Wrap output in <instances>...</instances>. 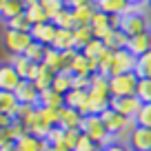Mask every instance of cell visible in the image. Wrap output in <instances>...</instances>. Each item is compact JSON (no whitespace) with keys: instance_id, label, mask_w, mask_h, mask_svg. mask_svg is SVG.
<instances>
[{"instance_id":"obj_20","label":"cell","mask_w":151,"mask_h":151,"mask_svg":"<svg viewBox=\"0 0 151 151\" xmlns=\"http://www.w3.org/2000/svg\"><path fill=\"white\" fill-rule=\"evenodd\" d=\"M38 107H49V109H60L65 107V96L58 93V91H53L51 87L45 91H40V104Z\"/></svg>"},{"instance_id":"obj_11","label":"cell","mask_w":151,"mask_h":151,"mask_svg":"<svg viewBox=\"0 0 151 151\" xmlns=\"http://www.w3.org/2000/svg\"><path fill=\"white\" fill-rule=\"evenodd\" d=\"M56 31H58V27L49 20V22H42V24H33L29 33H31L33 42H40V45H45V47H51L53 38H56Z\"/></svg>"},{"instance_id":"obj_50","label":"cell","mask_w":151,"mask_h":151,"mask_svg":"<svg viewBox=\"0 0 151 151\" xmlns=\"http://www.w3.org/2000/svg\"><path fill=\"white\" fill-rule=\"evenodd\" d=\"M109 22H111L113 29H120V22H122V16H109Z\"/></svg>"},{"instance_id":"obj_49","label":"cell","mask_w":151,"mask_h":151,"mask_svg":"<svg viewBox=\"0 0 151 151\" xmlns=\"http://www.w3.org/2000/svg\"><path fill=\"white\" fill-rule=\"evenodd\" d=\"M11 136H9V129H0V149L2 147H7V145H11Z\"/></svg>"},{"instance_id":"obj_22","label":"cell","mask_w":151,"mask_h":151,"mask_svg":"<svg viewBox=\"0 0 151 151\" xmlns=\"http://www.w3.org/2000/svg\"><path fill=\"white\" fill-rule=\"evenodd\" d=\"M51 47L58 49V51H69V49H73V29H58Z\"/></svg>"},{"instance_id":"obj_5","label":"cell","mask_w":151,"mask_h":151,"mask_svg":"<svg viewBox=\"0 0 151 151\" xmlns=\"http://www.w3.org/2000/svg\"><path fill=\"white\" fill-rule=\"evenodd\" d=\"M109 107H111L113 111H118L120 116H124L127 120H133V122H136L138 113H140V109H142V102L136 96H124V98H111Z\"/></svg>"},{"instance_id":"obj_32","label":"cell","mask_w":151,"mask_h":151,"mask_svg":"<svg viewBox=\"0 0 151 151\" xmlns=\"http://www.w3.org/2000/svg\"><path fill=\"white\" fill-rule=\"evenodd\" d=\"M136 98L140 100L142 104L151 102V78H140L136 87Z\"/></svg>"},{"instance_id":"obj_6","label":"cell","mask_w":151,"mask_h":151,"mask_svg":"<svg viewBox=\"0 0 151 151\" xmlns=\"http://www.w3.org/2000/svg\"><path fill=\"white\" fill-rule=\"evenodd\" d=\"M136 62H138V58L133 56L129 49H118V51H113L111 76H120V73H131V71H136ZM111 76H109V78H111Z\"/></svg>"},{"instance_id":"obj_26","label":"cell","mask_w":151,"mask_h":151,"mask_svg":"<svg viewBox=\"0 0 151 151\" xmlns=\"http://www.w3.org/2000/svg\"><path fill=\"white\" fill-rule=\"evenodd\" d=\"M20 102L16 98L14 91H0V113H9V116H16Z\"/></svg>"},{"instance_id":"obj_15","label":"cell","mask_w":151,"mask_h":151,"mask_svg":"<svg viewBox=\"0 0 151 151\" xmlns=\"http://www.w3.org/2000/svg\"><path fill=\"white\" fill-rule=\"evenodd\" d=\"M127 49H129V51H131L136 58H140L142 53L151 51V31H145V33H140V36L129 38Z\"/></svg>"},{"instance_id":"obj_48","label":"cell","mask_w":151,"mask_h":151,"mask_svg":"<svg viewBox=\"0 0 151 151\" xmlns=\"http://www.w3.org/2000/svg\"><path fill=\"white\" fill-rule=\"evenodd\" d=\"M65 5L69 9H78V7H87V5H93V0H65Z\"/></svg>"},{"instance_id":"obj_29","label":"cell","mask_w":151,"mask_h":151,"mask_svg":"<svg viewBox=\"0 0 151 151\" xmlns=\"http://www.w3.org/2000/svg\"><path fill=\"white\" fill-rule=\"evenodd\" d=\"M45 67H49V69L53 71V73H58V71H62V53L58 51V49L53 47H47V51H45V60H42Z\"/></svg>"},{"instance_id":"obj_2","label":"cell","mask_w":151,"mask_h":151,"mask_svg":"<svg viewBox=\"0 0 151 151\" xmlns=\"http://www.w3.org/2000/svg\"><path fill=\"white\" fill-rule=\"evenodd\" d=\"M33 42L29 31H16V29H5L2 31V47L9 51V56H24L27 47Z\"/></svg>"},{"instance_id":"obj_37","label":"cell","mask_w":151,"mask_h":151,"mask_svg":"<svg viewBox=\"0 0 151 151\" xmlns=\"http://www.w3.org/2000/svg\"><path fill=\"white\" fill-rule=\"evenodd\" d=\"M104 49H107V47H104V42H102V40L93 38V40H91V42L87 45L85 49H82V53H85L87 58H91V60H98V58H100V53H102Z\"/></svg>"},{"instance_id":"obj_18","label":"cell","mask_w":151,"mask_h":151,"mask_svg":"<svg viewBox=\"0 0 151 151\" xmlns=\"http://www.w3.org/2000/svg\"><path fill=\"white\" fill-rule=\"evenodd\" d=\"M14 147H16V151H45L47 140H40L33 133H24L22 138H18L14 142Z\"/></svg>"},{"instance_id":"obj_19","label":"cell","mask_w":151,"mask_h":151,"mask_svg":"<svg viewBox=\"0 0 151 151\" xmlns=\"http://www.w3.org/2000/svg\"><path fill=\"white\" fill-rule=\"evenodd\" d=\"M93 14H96V5H87V7L71 9V16H73V29L76 27H89Z\"/></svg>"},{"instance_id":"obj_1","label":"cell","mask_w":151,"mask_h":151,"mask_svg":"<svg viewBox=\"0 0 151 151\" xmlns=\"http://www.w3.org/2000/svg\"><path fill=\"white\" fill-rule=\"evenodd\" d=\"M80 133L89 136L98 147H107L109 142H113V138L107 133V129H104V124H102V120H100V116H93V113H89V116H82Z\"/></svg>"},{"instance_id":"obj_31","label":"cell","mask_w":151,"mask_h":151,"mask_svg":"<svg viewBox=\"0 0 151 151\" xmlns=\"http://www.w3.org/2000/svg\"><path fill=\"white\" fill-rule=\"evenodd\" d=\"M136 76L138 78H151V51L142 53L136 62Z\"/></svg>"},{"instance_id":"obj_17","label":"cell","mask_w":151,"mask_h":151,"mask_svg":"<svg viewBox=\"0 0 151 151\" xmlns=\"http://www.w3.org/2000/svg\"><path fill=\"white\" fill-rule=\"evenodd\" d=\"M24 129H27V133H33L36 138L45 140V138H47V133L51 131V124L45 122V120L38 116V107H36V113H33L31 118H29V122L24 124Z\"/></svg>"},{"instance_id":"obj_10","label":"cell","mask_w":151,"mask_h":151,"mask_svg":"<svg viewBox=\"0 0 151 151\" xmlns=\"http://www.w3.org/2000/svg\"><path fill=\"white\" fill-rule=\"evenodd\" d=\"M129 149L131 151H151V129L147 127H133L131 136H129Z\"/></svg>"},{"instance_id":"obj_35","label":"cell","mask_w":151,"mask_h":151,"mask_svg":"<svg viewBox=\"0 0 151 151\" xmlns=\"http://www.w3.org/2000/svg\"><path fill=\"white\" fill-rule=\"evenodd\" d=\"M5 24H7V29H16V31H31V27H33V24L29 22L27 14H20V16H16V18L7 20Z\"/></svg>"},{"instance_id":"obj_4","label":"cell","mask_w":151,"mask_h":151,"mask_svg":"<svg viewBox=\"0 0 151 151\" xmlns=\"http://www.w3.org/2000/svg\"><path fill=\"white\" fill-rule=\"evenodd\" d=\"M120 31L127 38H133V36H140V33H145V31H151L147 14H124L122 22H120Z\"/></svg>"},{"instance_id":"obj_34","label":"cell","mask_w":151,"mask_h":151,"mask_svg":"<svg viewBox=\"0 0 151 151\" xmlns=\"http://www.w3.org/2000/svg\"><path fill=\"white\" fill-rule=\"evenodd\" d=\"M45 51H47V47H45V45L31 42V45L27 47V51H24V56H27L31 62H38V65H40V62L45 60Z\"/></svg>"},{"instance_id":"obj_21","label":"cell","mask_w":151,"mask_h":151,"mask_svg":"<svg viewBox=\"0 0 151 151\" xmlns=\"http://www.w3.org/2000/svg\"><path fill=\"white\" fill-rule=\"evenodd\" d=\"M89 93H93V96H104V98H111V91H109V76H102V73H93V76H91Z\"/></svg>"},{"instance_id":"obj_45","label":"cell","mask_w":151,"mask_h":151,"mask_svg":"<svg viewBox=\"0 0 151 151\" xmlns=\"http://www.w3.org/2000/svg\"><path fill=\"white\" fill-rule=\"evenodd\" d=\"M60 53H62V71H69L76 56H78V49H69V51H60Z\"/></svg>"},{"instance_id":"obj_30","label":"cell","mask_w":151,"mask_h":151,"mask_svg":"<svg viewBox=\"0 0 151 151\" xmlns=\"http://www.w3.org/2000/svg\"><path fill=\"white\" fill-rule=\"evenodd\" d=\"M51 22L56 24L58 29H73V16H71V9L65 7L62 11H58V14L51 18Z\"/></svg>"},{"instance_id":"obj_36","label":"cell","mask_w":151,"mask_h":151,"mask_svg":"<svg viewBox=\"0 0 151 151\" xmlns=\"http://www.w3.org/2000/svg\"><path fill=\"white\" fill-rule=\"evenodd\" d=\"M38 5L42 7L45 11H47V16H49V20L53 18V16L58 14V11H62L65 9V0H38Z\"/></svg>"},{"instance_id":"obj_38","label":"cell","mask_w":151,"mask_h":151,"mask_svg":"<svg viewBox=\"0 0 151 151\" xmlns=\"http://www.w3.org/2000/svg\"><path fill=\"white\" fill-rule=\"evenodd\" d=\"M111 62H113V51L104 49L98 58V73L102 76H111Z\"/></svg>"},{"instance_id":"obj_23","label":"cell","mask_w":151,"mask_h":151,"mask_svg":"<svg viewBox=\"0 0 151 151\" xmlns=\"http://www.w3.org/2000/svg\"><path fill=\"white\" fill-rule=\"evenodd\" d=\"M51 89L58 91V93H69L71 89H73V76L69 73V71H58L56 76H53V82H51Z\"/></svg>"},{"instance_id":"obj_25","label":"cell","mask_w":151,"mask_h":151,"mask_svg":"<svg viewBox=\"0 0 151 151\" xmlns=\"http://www.w3.org/2000/svg\"><path fill=\"white\" fill-rule=\"evenodd\" d=\"M53 71L49 69V67H45L42 62H40V67H38V73H36V78H33V85L38 87V91H45V89H49L51 87V82H53Z\"/></svg>"},{"instance_id":"obj_57","label":"cell","mask_w":151,"mask_h":151,"mask_svg":"<svg viewBox=\"0 0 151 151\" xmlns=\"http://www.w3.org/2000/svg\"><path fill=\"white\" fill-rule=\"evenodd\" d=\"M149 7H151V0H149Z\"/></svg>"},{"instance_id":"obj_12","label":"cell","mask_w":151,"mask_h":151,"mask_svg":"<svg viewBox=\"0 0 151 151\" xmlns=\"http://www.w3.org/2000/svg\"><path fill=\"white\" fill-rule=\"evenodd\" d=\"M20 82H22V78L16 73L14 67L9 62H2L0 65V91H16Z\"/></svg>"},{"instance_id":"obj_28","label":"cell","mask_w":151,"mask_h":151,"mask_svg":"<svg viewBox=\"0 0 151 151\" xmlns=\"http://www.w3.org/2000/svg\"><path fill=\"white\" fill-rule=\"evenodd\" d=\"M91 40H93V31H91V27H76L73 29V49L82 51Z\"/></svg>"},{"instance_id":"obj_51","label":"cell","mask_w":151,"mask_h":151,"mask_svg":"<svg viewBox=\"0 0 151 151\" xmlns=\"http://www.w3.org/2000/svg\"><path fill=\"white\" fill-rule=\"evenodd\" d=\"M45 151H69V149H65V147H53V145H47V147H45Z\"/></svg>"},{"instance_id":"obj_52","label":"cell","mask_w":151,"mask_h":151,"mask_svg":"<svg viewBox=\"0 0 151 151\" xmlns=\"http://www.w3.org/2000/svg\"><path fill=\"white\" fill-rule=\"evenodd\" d=\"M22 5H24V9H29V7L38 5V0H22Z\"/></svg>"},{"instance_id":"obj_47","label":"cell","mask_w":151,"mask_h":151,"mask_svg":"<svg viewBox=\"0 0 151 151\" xmlns=\"http://www.w3.org/2000/svg\"><path fill=\"white\" fill-rule=\"evenodd\" d=\"M102 151H131V149H129L127 142H116L113 140V142H109L107 147H102Z\"/></svg>"},{"instance_id":"obj_33","label":"cell","mask_w":151,"mask_h":151,"mask_svg":"<svg viewBox=\"0 0 151 151\" xmlns=\"http://www.w3.org/2000/svg\"><path fill=\"white\" fill-rule=\"evenodd\" d=\"M24 14H27V18H29V22H31V24H42V22H49L47 11H45L40 5H33V7H29V9H24Z\"/></svg>"},{"instance_id":"obj_13","label":"cell","mask_w":151,"mask_h":151,"mask_svg":"<svg viewBox=\"0 0 151 151\" xmlns=\"http://www.w3.org/2000/svg\"><path fill=\"white\" fill-rule=\"evenodd\" d=\"M89 27H91V31H93V38H98V40H104V38L113 31L111 22H109V16L102 14V11H98V9H96V14H93V18H91Z\"/></svg>"},{"instance_id":"obj_44","label":"cell","mask_w":151,"mask_h":151,"mask_svg":"<svg viewBox=\"0 0 151 151\" xmlns=\"http://www.w3.org/2000/svg\"><path fill=\"white\" fill-rule=\"evenodd\" d=\"M24 133H27V129H24V124L20 122V120H14L11 122V127H9V136H11V140H18V138H22Z\"/></svg>"},{"instance_id":"obj_43","label":"cell","mask_w":151,"mask_h":151,"mask_svg":"<svg viewBox=\"0 0 151 151\" xmlns=\"http://www.w3.org/2000/svg\"><path fill=\"white\" fill-rule=\"evenodd\" d=\"M78 138H80V129H69V131H65V147L69 151H73Z\"/></svg>"},{"instance_id":"obj_41","label":"cell","mask_w":151,"mask_h":151,"mask_svg":"<svg viewBox=\"0 0 151 151\" xmlns=\"http://www.w3.org/2000/svg\"><path fill=\"white\" fill-rule=\"evenodd\" d=\"M136 124H138V127H147V129H151V102L142 104L140 113H138V118H136Z\"/></svg>"},{"instance_id":"obj_3","label":"cell","mask_w":151,"mask_h":151,"mask_svg":"<svg viewBox=\"0 0 151 151\" xmlns=\"http://www.w3.org/2000/svg\"><path fill=\"white\" fill-rule=\"evenodd\" d=\"M138 80H140V78L136 76V71H131V73H120V76H111V78H109V91H111V98L136 96Z\"/></svg>"},{"instance_id":"obj_27","label":"cell","mask_w":151,"mask_h":151,"mask_svg":"<svg viewBox=\"0 0 151 151\" xmlns=\"http://www.w3.org/2000/svg\"><path fill=\"white\" fill-rule=\"evenodd\" d=\"M24 14V5H22V0H5L2 2V11H0V18L5 20H11L16 18V16Z\"/></svg>"},{"instance_id":"obj_16","label":"cell","mask_w":151,"mask_h":151,"mask_svg":"<svg viewBox=\"0 0 151 151\" xmlns=\"http://www.w3.org/2000/svg\"><path fill=\"white\" fill-rule=\"evenodd\" d=\"M80 122H82V113H78L76 109H69V107H60L58 127L69 131V129H80Z\"/></svg>"},{"instance_id":"obj_56","label":"cell","mask_w":151,"mask_h":151,"mask_svg":"<svg viewBox=\"0 0 151 151\" xmlns=\"http://www.w3.org/2000/svg\"><path fill=\"white\" fill-rule=\"evenodd\" d=\"M96 151H102V147H98V149H96Z\"/></svg>"},{"instance_id":"obj_9","label":"cell","mask_w":151,"mask_h":151,"mask_svg":"<svg viewBox=\"0 0 151 151\" xmlns=\"http://www.w3.org/2000/svg\"><path fill=\"white\" fill-rule=\"evenodd\" d=\"M14 93L20 104H29V107H38L40 104V91H38V87L31 80H22Z\"/></svg>"},{"instance_id":"obj_53","label":"cell","mask_w":151,"mask_h":151,"mask_svg":"<svg viewBox=\"0 0 151 151\" xmlns=\"http://www.w3.org/2000/svg\"><path fill=\"white\" fill-rule=\"evenodd\" d=\"M129 5H149V0H127Z\"/></svg>"},{"instance_id":"obj_24","label":"cell","mask_w":151,"mask_h":151,"mask_svg":"<svg viewBox=\"0 0 151 151\" xmlns=\"http://www.w3.org/2000/svg\"><path fill=\"white\" fill-rule=\"evenodd\" d=\"M104 47L109 49V51H118V49H127V42H129V38L124 36L120 29H113L111 33H109L107 38L102 40Z\"/></svg>"},{"instance_id":"obj_8","label":"cell","mask_w":151,"mask_h":151,"mask_svg":"<svg viewBox=\"0 0 151 151\" xmlns=\"http://www.w3.org/2000/svg\"><path fill=\"white\" fill-rule=\"evenodd\" d=\"M9 65L16 69V73L22 78V80H33L38 73V62H31L27 56H9Z\"/></svg>"},{"instance_id":"obj_42","label":"cell","mask_w":151,"mask_h":151,"mask_svg":"<svg viewBox=\"0 0 151 151\" xmlns=\"http://www.w3.org/2000/svg\"><path fill=\"white\" fill-rule=\"evenodd\" d=\"M96 149H98V145L85 133H80V138H78V142L73 147V151H96Z\"/></svg>"},{"instance_id":"obj_14","label":"cell","mask_w":151,"mask_h":151,"mask_svg":"<svg viewBox=\"0 0 151 151\" xmlns=\"http://www.w3.org/2000/svg\"><path fill=\"white\" fill-rule=\"evenodd\" d=\"M93 5L98 11H102L107 16H124L129 9L127 0H93Z\"/></svg>"},{"instance_id":"obj_54","label":"cell","mask_w":151,"mask_h":151,"mask_svg":"<svg viewBox=\"0 0 151 151\" xmlns=\"http://www.w3.org/2000/svg\"><path fill=\"white\" fill-rule=\"evenodd\" d=\"M0 151H16V147H14V142H11V145H7V147H2V149Z\"/></svg>"},{"instance_id":"obj_55","label":"cell","mask_w":151,"mask_h":151,"mask_svg":"<svg viewBox=\"0 0 151 151\" xmlns=\"http://www.w3.org/2000/svg\"><path fill=\"white\" fill-rule=\"evenodd\" d=\"M2 2H5V0H0V11H2Z\"/></svg>"},{"instance_id":"obj_39","label":"cell","mask_w":151,"mask_h":151,"mask_svg":"<svg viewBox=\"0 0 151 151\" xmlns=\"http://www.w3.org/2000/svg\"><path fill=\"white\" fill-rule=\"evenodd\" d=\"M38 116L49 122L51 127H58V118H60V109H49V107H38Z\"/></svg>"},{"instance_id":"obj_46","label":"cell","mask_w":151,"mask_h":151,"mask_svg":"<svg viewBox=\"0 0 151 151\" xmlns=\"http://www.w3.org/2000/svg\"><path fill=\"white\" fill-rule=\"evenodd\" d=\"M89 85H91V76H73V89L89 91Z\"/></svg>"},{"instance_id":"obj_7","label":"cell","mask_w":151,"mask_h":151,"mask_svg":"<svg viewBox=\"0 0 151 151\" xmlns=\"http://www.w3.org/2000/svg\"><path fill=\"white\" fill-rule=\"evenodd\" d=\"M65 107L76 109L78 113L82 116H89V91H82V89H71L69 93H65Z\"/></svg>"},{"instance_id":"obj_40","label":"cell","mask_w":151,"mask_h":151,"mask_svg":"<svg viewBox=\"0 0 151 151\" xmlns=\"http://www.w3.org/2000/svg\"><path fill=\"white\" fill-rule=\"evenodd\" d=\"M47 145H53V147H65V129L62 127H51V131L47 133ZM67 149V147H65Z\"/></svg>"}]
</instances>
